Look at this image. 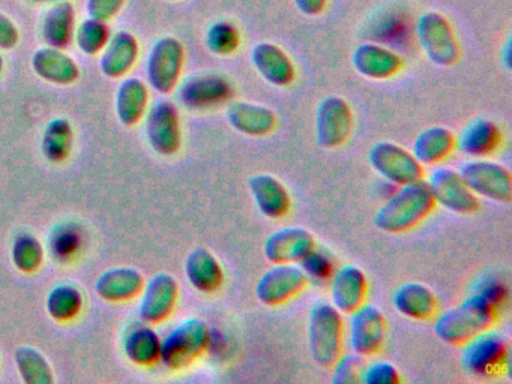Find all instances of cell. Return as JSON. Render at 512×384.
Listing matches in <instances>:
<instances>
[{
  "label": "cell",
  "mask_w": 512,
  "mask_h": 384,
  "mask_svg": "<svg viewBox=\"0 0 512 384\" xmlns=\"http://www.w3.org/2000/svg\"><path fill=\"white\" fill-rule=\"evenodd\" d=\"M499 317V308L478 293H470L458 305L436 315L434 333L445 344L461 347L484 330L491 329Z\"/></svg>",
  "instance_id": "6da1fadb"
},
{
  "label": "cell",
  "mask_w": 512,
  "mask_h": 384,
  "mask_svg": "<svg viewBox=\"0 0 512 384\" xmlns=\"http://www.w3.org/2000/svg\"><path fill=\"white\" fill-rule=\"evenodd\" d=\"M425 180L400 186L374 215V225L391 234L407 233L418 227L436 207Z\"/></svg>",
  "instance_id": "7a4b0ae2"
},
{
  "label": "cell",
  "mask_w": 512,
  "mask_h": 384,
  "mask_svg": "<svg viewBox=\"0 0 512 384\" xmlns=\"http://www.w3.org/2000/svg\"><path fill=\"white\" fill-rule=\"evenodd\" d=\"M343 314L332 303L317 302L308 315V350L323 369L335 365L344 348Z\"/></svg>",
  "instance_id": "3957f363"
},
{
  "label": "cell",
  "mask_w": 512,
  "mask_h": 384,
  "mask_svg": "<svg viewBox=\"0 0 512 384\" xmlns=\"http://www.w3.org/2000/svg\"><path fill=\"white\" fill-rule=\"evenodd\" d=\"M211 344V330L200 318H188L161 339L160 362L172 371H181L203 356Z\"/></svg>",
  "instance_id": "277c9868"
},
{
  "label": "cell",
  "mask_w": 512,
  "mask_h": 384,
  "mask_svg": "<svg viewBox=\"0 0 512 384\" xmlns=\"http://www.w3.org/2000/svg\"><path fill=\"white\" fill-rule=\"evenodd\" d=\"M419 45L437 66H452L460 60L461 47L448 18L436 11L424 12L416 24Z\"/></svg>",
  "instance_id": "5b68a950"
},
{
  "label": "cell",
  "mask_w": 512,
  "mask_h": 384,
  "mask_svg": "<svg viewBox=\"0 0 512 384\" xmlns=\"http://www.w3.org/2000/svg\"><path fill=\"white\" fill-rule=\"evenodd\" d=\"M373 170L392 185H409L424 180V165L410 150L392 141H379L368 155Z\"/></svg>",
  "instance_id": "8992f818"
},
{
  "label": "cell",
  "mask_w": 512,
  "mask_h": 384,
  "mask_svg": "<svg viewBox=\"0 0 512 384\" xmlns=\"http://www.w3.org/2000/svg\"><path fill=\"white\" fill-rule=\"evenodd\" d=\"M461 347V366L476 377L497 375L508 362V341L490 329L473 336Z\"/></svg>",
  "instance_id": "52a82bcc"
},
{
  "label": "cell",
  "mask_w": 512,
  "mask_h": 384,
  "mask_svg": "<svg viewBox=\"0 0 512 384\" xmlns=\"http://www.w3.org/2000/svg\"><path fill=\"white\" fill-rule=\"evenodd\" d=\"M184 45L175 36H164L152 45L146 62V75L152 89L169 95L181 80L184 69Z\"/></svg>",
  "instance_id": "ba28073f"
},
{
  "label": "cell",
  "mask_w": 512,
  "mask_h": 384,
  "mask_svg": "<svg viewBox=\"0 0 512 384\" xmlns=\"http://www.w3.org/2000/svg\"><path fill=\"white\" fill-rule=\"evenodd\" d=\"M458 173L473 194L496 203H511L512 176L503 165L488 159L476 158L461 164Z\"/></svg>",
  "instance_id": "9c48e42d"
},
{
  "label": "cell",
  "mask_w": 512,
  "mask_h": 384,
  "mask_svg": "<svg viewBox=\"0 0 512 384\" xmlns=\"http://www.w3.org/2000/svg\"><path fill=\"white\" fill-rule=\"evenodd\" d=\"M308 278L301 264H272L256 284V297L266 306H280L305 290Z\"/></svg>",
  "instance_id": "30bf717a"
},
{
  "label": "cell",
  "mask_w": 512,
  "mask_h": 384,
  "mask_svg": "<svg viewBox=\"0 0 512 384\" xmlns=\"http://www.w3.org/2000/svg\"><path fill=\"white\" fill-rule=\"evenodd\" d=\"M349 315V347L352 353L364 359L379 353L388 330V321L382 309L365 302Z\"/></svg>",
  "instance_id": "8fae6325"
},
{
  "label": "cell",
  "mask_w": 512,
  "mask_h": 384,
  "mask_svg": "<svg viewBox=\"0 0 512 384\" xmlns=\"http://www.w3.org/2000/svg\"><path fill=\"white\" fill-rule=\"evenodd\" d=\"M146 116V137L155 152L172 156L182 144L181 117L172 101L161 99L149 108Z\"/></svg>",
  "instance_id": "7c38bea8"
},
{
  "label": "cell",
  "mask_w": 512,
  "mask_h": 384,
  "mask_svg": "<svg viewBox=\"0 0 512 384\" xmlns=\"http://www.w3.org/2000/svg\"><path fill=\"white\" fill-rule=\"evenodd\" d=\"M436 204L458 215H472L479 209L478 195L470 191L458 171L448 167L434 168L427 180Z\"/></svg>",
  "instance_id": "4fadbf2b"
},
{
  "label": "cell",
  "mask_w": 512,
  "mask_h": 384,
  "mask_svg": "<svg viewBox=\"0 0 512 384\" xmlns=\"http://www.w3.org/2000/svg\"><path fill=\"white\" fill-rule=\"evenodd\" d=\"M353 129L352 108L341 96H326L316 111L317 143L325 149L343 146Z\"/></svg>",
  "instance_id": "5bb4252c"
},
{
  "label": "cell",
  "mask_w": 512,
  "mask_h": 384,
  "mask_svg": "<svg viewBox=\"0 0 512 384\" xmlns=\"http://www.w3.org/2000/svg\"><path fill=\"white\" fill-rule=\"evenodd\" d=\"M179 284L170 273H157L143 285L140 293L139 315L146 324L166 321L175 311Z\"/></svg>",
  "instance_id": "9a60e30c"
},
{
  "label": "cell",
  "mask_w": 512,
  "mask_h": 384,
  "mask_svg": "<svg viewBox=\"0 0 512 384\" xmlns=\"http://www.w3.org/2000/svg\"><path fill=\"white\" fill-rule=\"evenodd\" d=\"M314 248L316 239L310 231L302 227H286L266 239L263 254L272 264H299Z\"/></svg>",
  "instance_id": "2e32d148"
},
{
  "label": "cell",
  "mask_w": 512,
  "mask_h": 384,
  "mask_svg": "<svg viewBox=\"0 0 512 384\" xmlns=\"http://www.w3.org/2000/svg\"><path fill=\"white\" fill-rule=\"evenodd\" d=\"M368 279L364 270L344 264L331 276V303L341 312L350 314L367 302Z\"/></svg>",
  "instance_id": "e0dca14e"
},
{
  "label": "cell",
  "mask_w": 512,
  "mask_h": 384,
  "mask_svg": "<svg viewBox=\"0 0 512 384\" xmlns=\"http://www.w3.org/2000/svg\"><path fill=\"white\" fill-rule=\"evenodd\" d=\"M352 63L353 68L362 77L370 80H388L403 69L404 60L391 48L365 42L353 51Z\"/></svg>",
  "instance_id": "ac0fdd59"
},
{
  "label": "cell",
  "mask_w": 512,
  "mask_h": 384,
  "mask_svg": "<svg viewBox=\"0 0 512 384\" xmlns=\"http://www.w3.org/2000/svg\"><path fill=\"white\" fill-rule=\"evenodd\" d=\"M251 62L266 83L286 87L295 81L296 68L286 51L272 42H259L251 51Z\"/></svg>",
  "instance_id": "d6986e66"
},
{
  "label": "cell",
  "mask_w": 512,
  "mask_h": 384,
  "mask_svg": "<svg viewBox=\"0 0 512 384\" xmlns=\"http://www.w3.org/2000/svg\"><path fill=\"white\" fill-rule=\"evenodd\" d=\"M232 86L218 74H199L188 78L179 89V99L190 108H209L227 101Z\"/></svg>",
  "instance_id": "ffe728a7"
},
{
  "label": "cell",
  "mask_w": 512,
  "mask_h": 384,
  "mask_svg": "<svg viewBox=\"0 0 512 384\" xmlns=\"http://www.w3.org/2000/svg\"><path fill=\"white\" fill-rule=\"evenodd\" d=\"M392 305L403 317L416 321L433 320L439 314L436 294L421 282H406L392 294Z\"/></svg>",
  "instance_id": "44dd1931"
},
{
  "label": "cell",
  "mask_w": 512,
  "mask_h": 384,
  "mask_svg": "<svg viewBox=\"0 0 512 384\" xmlns=\"http://www.w3.org/2000/svg\"><path fill=\"white\" fill-rule=\"evenodd\" d=\"M248 189L260 213L271 219H281L289 213L292 200L286 186L272 174H256L248 180Z\"/></svg>",
  "instance_id": "7402d4cb"
},
{
  "label": "cell",
  "mask_w": 512,
  "mask_h": 384,
  "mask_svg": "<svg viewBox=\"0 0 512 384\" xmlns=\"http://www.w3.org/2000/svg\"><path fill=\"white\" fill-rule=\"evenodd\" d=\"M145 278L140 270L130 266L112 267L98 276L95 291L107 302H128L142 293Z\"/></svg>",
  "instance_id": "603a6c76"
},
{
  "label": "cell",
  "mask_w": 512,
  "mask_h": 384,
  "mask_svg": "<svg viewBox=\"0 0 512 384\" xmlns=\"http://www.w3.org/2000/svg\"><path fill=\"white\" fill-rule=\"evenodd\" d=\"M227 120L233 129L248 137H265L277 126V114L271 108L247 101L229 104Z\"/></svg>",
  "instance_id": "cb8c5ba5"
},
{
  "label": "cell",
  "mask_w": 512,
  "mask_h": 384,
  "mask_svg": "<svg viewBox=\"0 0 512 384\" xmlns=\"http://www.w3.org/2000/svg\"><path fill=\"white\" fill-rule=\"evenodd\" d=\"M502 134L493 120L473 119L455 137V149L473 158H485L499 149Z\"/></svg>",
  "instance_id": "d4e9b609"
},
{
  "label": "cell",
  "mask_w": 512,
  "mask_h": 384,
  "mask_svg": "<svg viewBox=\"0 0 512 384\" xmlns=\"http://www.w3.org/2000/svg\"><path fill=\"white\" fill-rule=\"evenodd\" d=\"M137 59H139V42L136 36L121 30L110 36L106 47L101 51V71L110 78L124 77L134 68Z\"/></svg>",
  "instance_id": "484cf974"
},
{
  "label": "cell",
  "mask_w": 512,
  "mask_h": 384,
  "mask_svg": "<svg viewBox=\"0 0 512 384\" xmlns=\"http://www.w3.org/2000/svg\"><path fill=\"white\" fill-rule=\"evenodd\" d=\"M185 275L200 293L211 294L220 290L224 282V270L218 258L209 249H193L185 258Z\"/></svg>",
  "instance_id": "4316f807"
},
{
  "label": "cell",
  "mask_w": 512,
  "mask_h": 384,
  "mask_svg": "<svg viewBox=\"0 0 512 384\" xmlns=\"http://www.w3.org/2000/svg\"><path fill=\"white\" fill-rule=\"evenodd\" d=\"M32 68L37 72L38 77L53 84L74 83L79 78V65L68 56L61 48L43 47L35 51L32 56Z\"/></svg>",
  "instance_id": "83f0119b"
},
{
  "label": "cell",
  "mask_w": 512,
  "mask_h": 384,
  "mask_svg": "<svg viewBox=\"0 0 512 384\" xmlns=\"http://www.w3.org/2000/svg\"><path fill=\"white\" fill-rule=\"evenodd\" d=\"M149 92L140 78H125L116 90V114L125 126H134L148 111Z\"/></svg>",
  "instance_id": "f1b7e54d"
},
{
  "label": "cell",
  "mask_w": 512,
  "mask_h": 384,
  "mask_svg": "<svg viewBox=\"0 0 512 384\" xmlns=\"http://www.w3.org/2000/svg\"><path fill=\"white\" fill-rule=\"evenodd\" d=\"M455 150V135L445 126H430L413 141L412 153L422 165H437Z\"/></svg>",
  "instance_id": "f546056e"
},
{
  "label": "cell",
  "mask_w": 512,
  "mask_h": 384,
  "mask_svg": "<svg viewBox=\"0 0 512 384\" xmlns=\"http://www.w3.org/2000/svg\"><path fill=\"white\" fill-rule=\"evenodd\" d=\"M76 11H74L73 3L67 0L55 3L49 11L44 15L43 39L49 47L67 48L74 38V30H76Z\"/></svg>",
  "instance_id": "4dcf8cb0"
},
{
  "label": "cell",
  "mask_w": 512,
  "mask_h": 384,
  "mask_svg": "<svg viewBox=\"0 0 512 384\" xmlns=\"http://www.w3.org/2000/svg\"><path fill=\"white\" fill-rule=\"evenodd\" d=\"M124 353L136 365H155L160 360L161 338L149 324L134 326L125 335Z\"/></svg>",
  "instance_id": "1f68e13d"
},
{
  "label": "cell",
  "mask_w": 512,
  "mask_h": 384,
  "mask_svg": "<svg viewBox=\"0 0 512 384\" xmlns=\"http://www.w3.org/2000/svg\"><path fill=\"white\" fill-rule=\"evenodd\" d=\"M73 141V126L70 120L65 117L50 120L44 129L43 141H41L47 161L56 162V164L64 162L70 156Z\"/></svg>",
  "instance_id": "d6a6232c"
},
{
  "label": "cell",
  "mask_w": 512,
  "mask_h": 384,
  "mask_svg": "<svg viewBox=\"0 0 512 384\" xmlns=\"http://www.w3.org/2000/svg\"><path fill=\"white\" fill-rule=\"evenodd\" d=\"M83 293L73 284H59L50 290L47 296L46 308L53 320L65 321L74 320L79 317L83 309Z\"/></svg>",
  "instance_id": "836d02e7"
},
{
  "label": "cell",
  "mask_w": 512,
  "mask_h": 384,
  "mask_svg": "<svg viewBox=\"0 0 512 384\" xmlns=\"http://www.w3.org/2000/svg\"><path fill=\"white\" fill-rule=\"evenodd\" d=\"M16 365L23 381L28 384H52V366L37 348L19 347L16 351Z\"/></svg>",
  "instance_id": "e575fe53"
},
{
  "label": "cell",
  "mask_w": 512,
  "mask_h": 384,
  "mask_svg": "<svg viewBox=\"0 0 512 384\" xmlns=\"http://www.w3.org/2000/svg\"><path fill=\"white\" fill-rule=\"evenodd\" d=\"M44 261V246L34 234L22 233L13 243V263L20 272L34 273Z\"/></svg>",
  "instance_id": "d590c367"
},
{
  "label": "cell",
  "mask_w": 512,
  "mask_h": 384,
  "mask_svg": "<svg viewBox=\"0 0 512 384\" xmlns=\"http://www.w3.org/2000/svg\"><path fill=\"white\" fill-rule=\"evenodd\" d=\"M74 39L82 53L95 56L101 53L110 39V29L106 21L95 20L89 17L83 20L74 30Z\"/></svg>",
  "instance_id": "8d00e7d4"
},
{
  "label": "cell",
  "mask_w": 512,
  "mask_h": 384,
  "mask_svg": "<svg viewBox=\"0 0 512 384\" xmlns=\"http://www.w3.org/2000/svg\"><path fill=\"white\" fill-rule=\"evenodd\" d=\"M241 44V33L230 21H218L212 24L206 33V47L217 56H229L235 53Z\"/></svg>",
  "instance_id": "74e56055"
},
{
  "label": "cell",
  "mask_w": 512,
  "mask_h": 384,
  "mask_svg": "<svg viewBox=\"0 0 512 384\" xmlns=\"http://www.w3.org/2000/svg\"><path fill=\"white\" fill-rule=\"evenodd\" d=\"M82 245V233L74 224H62L49 237L50 252L59 261L73 258Z\"/></svg>",
  "instance_id": "f35d334b"
},
{
  "label": "cell",
  "mask_w": 512,
  "mask_h": 384,
  "mask_svg": "<svg viewBox=\"0 0 512 384\" xmlns=\"http://www.w3.org/2000/svg\"><path fill=\"white\" fill-rule=\"evenodd\" d=\"M364 357L355 353L341 354L340 359L335 362L331 369H334L332 383L353 384L358 383L364 368Z\"/></svg>",
  "instance_id": "ab89813d"
},
{
  "label": "cell",
  "mask_w": 512,
  "mask_h": 384,
  "mask_svg": "<svg viewBox=\"0 0 512 384\" xmlns=\"http://www.w3.org/2000/svg\"><path fill=\"white\" fill-rule=\"evenodd\" d=\"M401 381L397 366L385 360H376L362 368L359 383L364 384H398Z\"/></svg>",
  "instance_id": "60d3db41"
},
{
  "label": "cell",
  "mask_w": 512,
  "mask_h": 384,
  "mask_svg": "<svg viewBox=\"0 0 512 384\" xmlns=\"http://www.w3.org/2000/svg\"><path fill=\"white\" fill-rule=\"evenodd\" d=\"M299 264L307 273L308 278L328 279L334 273V263L331 258L319 251L317 246Z\"/></svg>",
  "instance_id": "b9f144b4"
},
{
  "label": "cell",
  "mask_w": 512,
  "mask_h": 384,
  "mask_svg": "<svg viewBox=\"0 0 512 384\" xmlns=\"http://www.w3.org/2000/svg\"><path fill=\"white\" fill-rule=\"evenodd\" d=\"M472 293L481 294L485 299L490 300L491 303L500 308L506 300V287L502 281L494 278H484L476 284Z\"/></svg>",
  "instance_id": "7bdbcfd3"
},
{
  "label": "cell",
  "mask_w": 512,
  "mask_h": 384,
  "mask_svg": "<svg viewBox=\"0 0 512 384\" xmlns=\"http://www.w3.org/2000/svg\"><path fill=\"white\" fill-rule=\"evenodd\" d=\"M125 0H88L86 11L95 20L109 21L121 11Z\"/></svg>",
  "instance_id": "ee69618b"
},
{
  "label": "cell",
  "mask_w": 512,
  "mask_h": 384,
  "mask_svg": "<svg viewBox=\"0 0 512 384\" xmlns=\"http://www.w3.org/2000/svg\"><path fill=\"white\" fill-rule=\"evenodd\" d=\"M19 29L7 15L0 12V50H11L19 42Z\"/></svg>",
  "instance_id": "f6af8a7d"
},
{
  "label": "cell",
  "mask_w": 512,
  "mask_h": 384,
  "mask_svg": "<svg viewBox=\"0 0 512 384\" xmlns=\"http://www.w3.org/2000/svg\"><path fill=\"white\" fill-rule=\"evenodd\" d=\"M296 8L308 17H316L325 11L328 0H293Z\"/></svg>",
  "instance_id": "bcb514c9"
},
{
  "label": "cell",
  "mask_w": 512,
  "mask_h": 384,
  "mask_svg": "<svg viewBox=\"0 0 512 384\" xmlns=\"http://www.w3.org/2000/svg\"><path fill=\"white\" fill-rule=\"evenodd\" d=\"M503 63H505L506 69H511V41L506 42L505 48H503Z\"/></svg>",
  "instance_id": "7dc6e473"
},
{
  "label": "cell",
  "mask_w": 512,
  "mask_h": 384,
  "mask_svg": "<svg viewBox=\"0 0 512 384\" xmlns=\"http://www.w3.org/2000/svg\"><path fill=\"white\" fill-rule=\"evenodd\" d=\"M4 69V57L0 56V72Z\"/></svg>",
  "instance_id": "c3c4849f"
},
{
  "label": "cell",
  "mask_w": 512,
  "mask_h": 384,
  "mask_svg": "<svg viewBox=\"0 0 512 384\" xmlns=\"http://www.w3.org/2000/svg\"><path fill=\"white\" fill-rule=\"evenodd\" d=\"M31 2H50V0H31Z\"/></svg>",
  "instance_id": "681fc988"
},
{
  "label": "cell",
  "mask_w": 512,
  "mask_h": 384,
  "mask_svg": "<svg viewBox=\"0 0 512 384\" xmlns=\"http://www.w3.org/2000/svg\"><path fill=\"white\" fill-rule=\"evenodd\" d=\"M172 2H175V0H172Z\"/></svg>",
  "instance_id": "f907efd6"
}]
</instances>
